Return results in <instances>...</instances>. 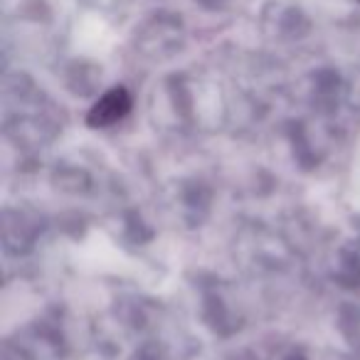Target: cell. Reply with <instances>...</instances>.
<instances>
[{
  "label": "cell",
  "mask_w": 360,
  "mask_h": 360,
  "mask_svg": "<svg viewBox=\"0 0 360 360\" xmlns=\"http://www.w3.org/2000/svg\"><path fill=\"white\" fill-rule=\"evenodd\" d=\"M129 109H131L129 91L116 86V89L106 91V94L91 106L89 114H86V124H89L91 129H106V126L124 119V116L129 114Z\"/></svg>",
  "instance_id": "cell-1"
}]
</instances>
